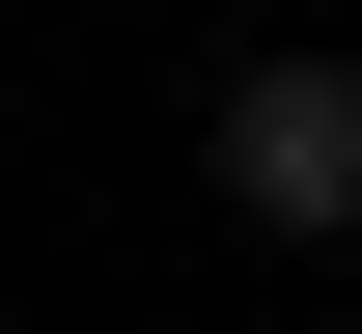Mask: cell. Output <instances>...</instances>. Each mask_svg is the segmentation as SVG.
Listing matches in <instances>:
<instances>
[{
  "label": "cell",
  "instance_id": "6da1fadb",
  "mask_svg": "<svg viewBox=\"0 0 362 334\" xmlns=\"http://www.w3.org/2000/svg\"><path fill=\"white\" fill-rule=\"evenodd\" d=\"M223 223H279V251L362 223V56H251L223 84Z\"/></svg>",
  "mask_w": 362,
  "mask_h": 334
}]
</instances>
